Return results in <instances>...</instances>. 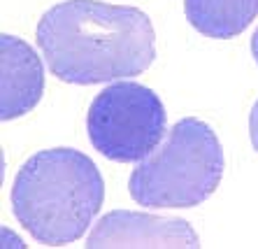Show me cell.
<instances>
[{"instance_id":"4","label":"cell","mask_w":258,"mask_h":249,"mask_svg":"<svg viewBox=\"0 0 258 249\" xmlns=\"http://www.w3.org/2000/svg\"><path fill=\"white\" fill-rule=\"evenodd\" d=\"M165 123L163 100L138 82H116L102 89L86 114L91 145L116 163H135L149 156L161 145Z\"/></svg>"},{"instance_id":"2","label":"cell","mask_w":258,"mask_h":249,"mask_svg":"<svg viewBox=\"0 0 258 249\" xmlns=\"http://www.w3.org/2000/svg\"><path fill=\"white\" fill-rule=\"evenodd\" d=\"M105 201V182L84 152L54 147L35 152L19 168L12 186V212L40 244L77 242Z\"/></svg>"},{"instance_id":"9","label":"cell","mask_w":258,"mask_h":249,"mask_svg":"<svg viewBox=\"0 0 258 249\" xmlns=\"http://www.w3.org/2000/svg\"><path fill=\"white\" fill-rule=\"evenodd\" d=\"M251 54H253V58H256V63H258V31L253 33V37H251Z\"/></svg>"},{"instance_id":"6","label":"cell","mask_w":258,"mask_h":249,"mask_svg":"<svg viewBox=\"0 0 258 249\" xmlns=\"http://www.w3.org/2000/svg\"><path fill=\"white\" fill-rule=\"evenodd\" d=\"M44 91L40 56L17 35L0 37V116L12 121L33 112Z\"/></svg>"},{"instance_id":"7","label":"cell","mask_w":258,"mask_h":249,"mask_svg":"<svg viewBox=\"0 0 258 249\" xmlns=\"http://www.w3.org/2000/svg\"><path fill=\"white\" fill-rule=\"evenodd\" d=\"M188 24L205 37H237L258 14V0H184Z\"/></svg>"},{"instance_id":"5","label":"cell","mask_w":258,"mask_h":249,"mask_svg":"<svg viewBox=\"0 0 258 249\" xmlns=\"http://www.w3.org/2000/svg\"><path fill=\"white\" fill-rule=\"evenodd\" d=\"M116 247H172L196 249L200 240L188 221L177 217L114 210L93 226L86 240V249H116Z\"/></svg>"},{"instance_id":"8","label":"cell","mask_w":258,"mask_h":249,"mask_svg":"<svg viewBox=\"0 0 258 249\" xmlns=\"http://www.w3.org/2000/svg\"><path fill=\"white\" fill-rule=\"evenodd\" d=\"M249 138H251L253 149L258 152V100L253 103L251 114H249Z\"/></svg>"},{"instance_id":"1","label":"cell","mask_w":258,"mask_h":249,"mask_svg":"<svg viewBox=\"0 0 258 249\" xmlns=\"http://www.w3.org/2000/svg\"><path fill=\"white\" fill-rule=\"evenodd\" d=\"M37 47L54 77L68 84H102L138 77L156 58L149 17L131 5L66 0L37 21Z\"/></svg>"},{"instance_id":"3","label":"cell","mask_w":258,"mask_h":249,"mask_svg":"<svg viewBox=\"0 0 258 249\" xmlns=\"http://www.w3.org/2000/svg\"><path fill=\"white\" fill-rule=\"evenodd\" d=\"M226 158L219 135L196 116L179 119L168 138L138 161L128 194L142 207L186 210L205 203L223 177Z\"/></svg>"}]
</instances>
